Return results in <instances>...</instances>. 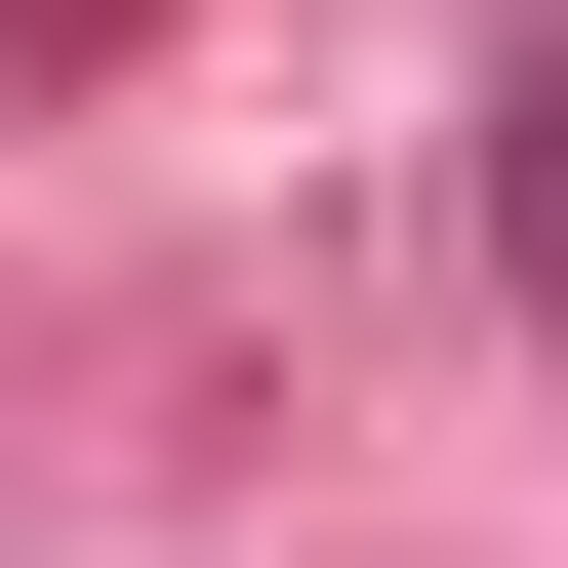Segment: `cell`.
I'll return each mask as SVG.
<instances>
[{
	"instance_id": "cell-1",
	"label": "cell",
	"mask_w": 568,
	"mask_h": 568,
	"mask_svg": "<svg viewBox=\"0 0 568 568\" xmlns=\"http://www.w3.org/2000/svg\"><path fill=\"white\" fill-rule=\"evenodd\" d=\"M487 203H528V284H568V41H528V82H487Z\"/></svg>"
},
{
	"instance_id": "cell-2",
	"label": "cell",
	"mask_w": 568,
	"mask_h": 568,
	"mask_svg": "<svg viewBox=\"0 0 568 568\" xmlns=\"http://www.w3.org/2000/svg\"><path fill=\"white\" fill-rule=\"evenodd\" d=\"M0 41H82V0H0Z\"/></svg>"
}]
</instances>
